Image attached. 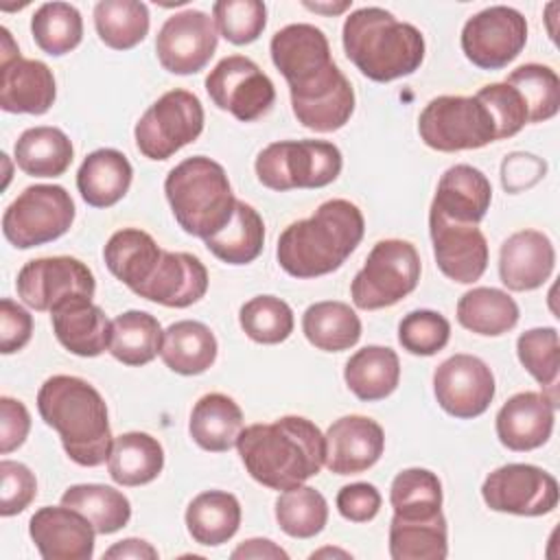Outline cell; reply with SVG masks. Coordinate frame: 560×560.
Segmentation results:
<instances>
[{
	"instance_id": "cell-1",
	"label": "cell",
	"mask_w": 560,
	"mask_h": 560,
	"mask_svg": "<svg viewBox=\"0 0 560 560\" xmlns=\"http://www.w3.org/2000/svg\"><path fill=\"white\" fill-rule=\"evenodd\" d=\"M236 448L249 477L271 490L302 486L322 470L326 457L324 433L302 416L249 424L241 431Z\"/></svg>"
},
{
	"instance_id": "cell-2",
	"label": "cell",
	"mask_w": 560,
	"mask_h": 560,
	"mask_svg": "<svg viewBox=\"0 0 560 560\" xmlns=\"http://www.w3.org/2000/svg\"><path fill=\"white\" fill-rule=\"evenodd\" d=\"M365 221L348 199L324 201L308 219L293 221L278 238L276 258L293 278H317L337 271L357 249Z\"/></svg>"
},
{
	"instance_id": "cell-3",
	"label": "cell",
	"mask_w": 560,
	"mask_h": 560,
	"mask_svg": "<svg viewBox=\"0 0 560 560\" xmlns=\"http://www.w3.org/2000/svg\"><path fill=\"white\" fill-rule=\"evenodd\" d=\"M37 411L52 427L66 455L85 468L107 462L114 444L107 405L98 389L70 374H55L37 392Z\"/></svg>"
},
{
	"instance_id": "cell-4",
	"label": "cell",
	"mask_w": 560,
	"mask_h": 560,
	"mask_svg": "<svg viewBox=\"0 0 560 560\" xmlns=\"http://www.w3.org/2000/svg\"><path fill=\"white\" fill-rule=\"evenodd\" d=\"M346 57L372 81L387 83L413 74L424 59V37L381 7H361L343 22Z\"/></svg>"
},
{
	"instance_id": "cell-5",
	"label": "cell",
	"mask_w": 560,
	"mask_h": 560,
	"mask_svg": "<svg viewBox=\"0 0 560 560\" xmlns=\"http://www.w3.org/2000/svg\"><path fill=\"white\" fill-rule=\"evenodd\" d=\"M164 192L179 228L203 241L230 223L236 206L225 168L206 155H192L173 166L164 179Z\"/></svg>"
},
{
	"instance_id": "cell-6",
	"label": "cell",
	"mask_w": 560,
	"mask_h": 560,
	"mask_svg": "<svg viewBox=\"0 0 560 560\" xmlns=\"http://www.w3.org/2000/svg\"><path fill=\"white\" fill-rule=\"evenodd\" d=\"M271 61L289 83L291 101L306 98L328 90L343 79V72L330 57V44L322 28L298 22L271 37Z\"/></svg>"
},
{
	"instance_id": "cell-7",
	"label": "cell",
	"mask_w": 560,
	"mask_h": 560,
	"mask_svg": "<svg viewBox=\"0 0 560 560\" xmlns=\"http://www.w3.org/2000/svg\"><path fill=\"white\" fill-rule=\"evenodd\" d=\"M258 182L271 190L322 188L332 184L343 166L337 144L328 140H280L256 158Z\"/></svg>"
},
{
	"instance_id": "cell-8",
	"label": "cell",
	"mask_w": 560,
	"mask_h": 560,
	"mask_svg": "<svg viewBox=\"0 0 560 560\" xmlns=\"http://www.w3.org/2000/svg\"><path fill=\"white\" fill-rule=\"evenodd\" d=\"M420 269L418 249L409 241H378L350 284L354 306L361 311H378L398 304L418 287Z\"/></svg>"
},
{
	"instance_id": "cell-9",
	"label": "cell",
	"mask_w": 560,
	"mask_h": 560,
	"mask_svg": "<svg viewBox=\"0 0 560 560\" xmlns=\"http://www.w3.org/2000/svg\"><path fill=\"white\" fill-rule=\"evenodd\" d=\"M74 221V201L59 184L24 188L2 214V234L18 249H31L63 236Z\"/></svg>"
},
{
	"instance_id": "cell-10",
	"label": "cell",
	"mask_w": 560,
	"mask_h": 560,
	"mask_svg": "<svg viewBox=\"0 0 560 560\" xmlns=\"http://www.w3.org/2000/svg\"><path fill=\"white\" fill-rule=\"evenodd\" d=\"M418 131L427 147L442 153L481 149L497 140L494 120L477 96L431 98L420 112Z\"/></svg>"
},
{
	"instance_id": "cell-11",
	"label": "cell",
	"mask_w": 560,
	"mask_h": 560,
	"mask_svg": "<svg viewBox=\"0 0 560 560\" xmlns=\"http://www.w3.org/2000/svg\"><path fill=\"white\" fill-rule=\"evenodd\" d=\"M203 131L201 101L188 90L164 92L136 122L138 151L149 160H168Z\"/></svg>"
},
{
	"instance_id": "cell-12",
	"label": "cell",
	"mask_w": 560,
	"mask_h": 560,
	"mask_svg": "<svg viewBox=\"0 0 560 560\" xmlns=\"http://www.w3.org/2000/svg\"><path fill=\"white\" fill-rule=\"evenodd\" d=\"M527 42V22L521 11L494 4L466 20L462 50L481 70H501L514 61Z\"/></svg>"
},
{
	"instance_id": "cell-13",
	"label": "cell",
	"mask_w": 560,
	"mask_h": 560,
	"mask_svg": "<svg viewBox=\"0 0 560 560\" xmlns=\"http://www.w3.org/2000/svg\"><path fill=\"white\" fill-rule=\"evenodd\" d=\"M206 92L219 109L243 122L258 120L276 101L271 79L243 55L223 57L206 77Z\"/></svg>"
},
{
	"instance_id": "cell-14",
	"label": "cell",
	"mask_w": 560,
	"mask_h": 560,
	"mask_svg": "<svg viewBox=\"0 0 560 560\" xmlns=\"http://www.w3.org/2000/svg\"><path fill=\"white\" fill-rule=\"evenodd\" d=\"M486 505L516 516H542L558 505V481L534 464H505L494 468L481 486Z\"/></svg>"
},
{
	"instance_id": "cell-15",
	"label": "cell",
	"mask_w": 560,
	"mask_h": 560,
	"mask_svg": "<svg viewBox=\"0 0 560 560\" xmlns=\"http://www.w3.org/2000/svg\"><path fill=\"white\" fill-rule=\"evenodd\" d=\"M20 300L33 311H50L68 295L94 298L96 280L92 269L72 256H46L28 260L15 280Z\"/></svg>"
},
{
	"instance_id": "cell-16",
	"label": "cell",
	"mask_w": 560,
	"mask_h": 560,
	"mask_svg": "<svg viewBox=\"0 0 560 560\" xmlns=\"http://www.w3.org/2000/svg\"><path fill=\"white\" fill-rule=\"evenodd\" d=\"M217 42L219 31L214 20L199 9H186L166 18L155 37V52L164 70L195 74L208 66Z\"/></svg>"
},
{
	"instance_id": "cell-17",
	"label": "cell",
	"mask_w": 560,
	"mask_h": 560,
	"mask_svg": "<svg viewBox=\"0 0 560 560\" xmlns=\"http://www.w3.org/2000/svg\"><path fill=\"white\" fill-rule=\"evenodd\" d=\"M438 405L462 420L481 416L494 398V374L475 354H453L433 372Z\"/></svg>"
},
{
	"instance_id": "cell-18",
	"label": "cell",
	"mask_w": 560,
	"mask_h": 560,
	"mask_svg": "<svg viewBox=\"0 0 560 560\" xmlns=\"http://www.w3.org/2000/svg\"><path fill=\"white\" fill-rule=\"evenodd\" d=\"M429 232L433 241V256L440 271L459 282H477L488 267V241L477 225L457 223L429 210Z\"/></svg>"
},
{
	"instance_id": "cell-19",
	"label": "cell",
	"mask_w": 560,
	"mask_h": 560,
	"mask_svg": "<svg viewBox=\"0 0 560 560\" xmlns=\"http://www.w3.org/2000/svg\"><path fill=\"white\" fill-rule=\"evenodd\" d=\"M28 534L44 560H90L94 525L68 505L39 508L28 521Z\"/></svg>"
},
{
	"instance_id": "cell-20",
	"label": "cell",
	"mask_w": 560,
	"mask_h": 560,
	"mask_svg": "<svg viewBox=\"0 0 560 560\" xmlns=\"http://www.w3.org/2000/svg\"><path fill=\"white\" fill-rule=\"evenodd\" d=\"M324 466L335 475H357L372 468L385 448L383 427L368 416H343L324 433Z\"/></svg>"
},
{
	"instance_id": "cell-21",
	"label": "cell",
	"mask_w": 560,
	"mask_h": 560,
	"mask_svg": "<svg viewBox=\"0 0 560 560\" xmlns=\"http://www.w3.org/2000/svg\"><path fill=\"white\" fill-rule=\"evenodd\" d=\"M57 341L77 357H98L109 350L112 322L88 295H68L50 308Z\"/></svg>"
},
{
	"instance_id": "cell-22",
	"label": "cell",
	"mask_w": 560,
	"mask_h": 560,
	"mask_svg": "<svg viewBox=\"0 0 560 560\" xmlns=\"http://www.w3.org/2000/svg\"><path fill=\"white\" fill-rule=\"evenodd\" d=\"M208 291V271L203 262L188 252H162L149 280L136 295L168 306L186 308L199 302Z\"/></svg>"
},
{
	"instance_id": "cell-23",
	"label": "cell",
	"mask_w": 560,
	"mask_h": 560,
	"mask_svg": "<svg viewBox=\"0 0 560 560\" xmlns=\"http://www.w3.org/2000/svg\"><path fill=\"white\" fill-rule=\"evenodd\" d=\"M556 267V249L540 230L510 234L499 249V278L510 291H534L542 287Z\"/></svg>"
},
{
	"instance_id": "cell-24",
	"label": "cell",
	"mask_w": 560,
	"mask_h": 560,
	"mask_svg": "<svg viewBox=\"0 0 560 560\" xmlns=\"http://www.w3.org/2000/svg\"><path fill=\"white\" fill-rule=\"evenodd\" d=\"M556 407L542 392H518L497 413V438L510 451H534L553 431Z\"/></svg>"
},
{
	"instance_id": "cell-25",
	"label": "cell",
	"mask_w": 560,
	"mask_h": 560,
	"mask_svg": "<svg viewBox=\"0 0 560 560\" xmlns=\"http://www.w3.org/2000/svg\"><path fill=\"white\" fill-rule=\"evenodd\" d=\"M57 96L52 70L22 55L0 63V107L11 114H46Z\"/></svg>"
},
{
	"instance_id": "cell-26",
	"label": "cell",
	"mask_w": 560,
	"mask_h": 560,
	"mask_svg": "<svg viewBox=\"0 0 560 560\" xmlns=\"http://www.w3.org/2000/svg\"><path fill=\"white\" fill-rule=\"evenodd\" d=\"M490 179L470 164H455L442 173L431 208L451 221L477 225L490 210Z\"/></svg>"
},
{
	"instance_id": "cell-27",
	"label": "cell",
	"mask_w": 560,
	"mask_h": 560,
	"mask_svg": "<svg viewBox=\"0 0 560 560\" xmlns=\"http://www.w3.org/2000/svg\"><path fill=\"white\" fill-rule=\"evenodd\" d=\"M133 168L125 153L116 149H96L79 166L77 188L92 208L118 203L131 186Z\"/></svg>"
},
{
	"instance_id": "cell-28",
	"label": "cell",
	"mask_w": 560,
	"mask_h": 560,
	"mask_svg": "<svg viewBox=\"0 0 560 560\" xmlns=\"http://www.w3.org/2000/svg\"><path fill=\"white\" fill-rule=\"evenodd\" d=\"M162 252L164 249L153 241L149 232L138 228H122L114 232L105 243L103 258L109 273L136 293L153 273Z\"/></svg>"
},
{
	"instance_id": "cell-29",
	"label": "cell",
	"mask_w": 560,
	"mask_h": 560,
	"mask_svg": "<svg viewBox=\"0 0 560 560\" xmlns=\"http://www.w3.org/2000/svg\"><path fill=\"white\" fill-rule=\"evenodd\" d=\"M190 438L197 446L210 453H223L236 446V440L243 431V411L234 398L212 392L201 396L188 420Z\"/></svg>"
},
{
	"instance_id": "cell-30",
	"label": "cell",
	"mask_w": 560,
	"mask_h": 560,
	"mask_svg": "<svg viewBox=\"0 0 560 560\" xmlns=\"http://www.w3.org/2000/svg\"><path fill=\"white\" fill-rule=\"evenodd\" d=\"M214 332L195 319L171 324L162 335L160 357L168 370L182 376L203 374L217 359Z\"/></svg>"
},
{
	"instance_id": "cell-31",
	"label": "cell",
	"mask_w": 560,
	"mask_h": 560,
	"mask_svg": "<svg viewBox=\"0 0 560 560\" xmlns=\"http://www.w3.org/2000/svg\"><path fill=\"white\" fill-rule=\"evenodd\" d=\"M164 468V448L158 438L144 431H127L114 438L107 457L109 477L118 486H144L153 481Z\"/></svg>"
},
{
	"instance_id": "cell-32",
	"label": "cell",
	"mask_w": 560,
	"mask_h": 560,
	"mask_svg": "<svg viewBox=\"0 0 560 560\" xmlns=\"http://www.w3.org/2000/svg\"><path fill=\"white\" fill-rule=\"evenodd\" d=\"M343 378L359 400H383L398 387L400 359L387 346H365L346 361Z\"/></svg>"
},
{
	"instance_id": "cell-33",
	"label": "cell",
	"mask_w": 560,
	"mask_h": 560,
	"mask_svg": "<svg viewBox=\"0 0 560 560\" xmlns=\"http://www.w3.org/2000/svg\"><path fill=\"white\" fill-rule=\"evenodd\" d=\"M241 525V503L232 492L206 490L186 508V529L195 542L219 547L228 542Z\"/></svg>"
},
{
	"instance_id": "cell-34",
	"label": "cell",
	"mask_w": 560,
	"mask_h": 560,
	"mask_svg": "<svg viewBox=\"0 0 560 560\" xmlns=\"http://www.w3.org/2000/svg\"><path fill=\"white\" fill-rule=\"evenodd\" d=\"M15 164L31 177H59L74 158L70 138L57 127H31L22 131L13 147Z\"/></svg>"
},
{
	"instance_id": "cell-35",
	"label": "cell",
	"mask_w": 560,
	"mask_h": 560,
	"mask_svg": "<svg viewBox=\"0 0 560 560\" xmlns=\"http://www.w3.org/2000/svg\"><path fill=\"white\" fill-rule=\"evenodd\" d=\"M457 322L483 337H499L518 324V304L494 287H475L457 302Z\"/></svg>"
},
{
	"instance_id": "cell-36",
	"label": "cell",
	"mask_w": 560,
	"mask_h": 560,
	"mask_svg": "<svg viewBox=\"0 0 560 560\" xmlns=\"http://www.w3.org/2000/svg\"><path fill=\"white\" fill-rule=\"evenodd\" d=\"M302 332L317 350L341 352L361 339V319L346 302L324 300L304 311Z\"/></svg>"
},
{
	"instance_id": "cell-37",
	"label": "cell",
	"mask_w": 560,
	"mask_h": 560,
	"mask_svg": "<svg viewBox=\"0 0 560 560\" xmlns=\"http://www.w3.org/2000/svg\"><path fill=\"white\" fill-rule=\"evenodd\" d=\"M389 556L394 560H444L448 556V532L444 514L431 518H400L389 523Z\"/></svg>"
},
{
	"instance_id": "cell-38",
	"label": "cell",
	"mask_w": 560,
	"mask_h": 560,
	"mask_svg": "<svg viewBox=\"0 0 560 560\" xmlns=\"http://www.w3.org/2000/svg\"><path fill=\"white\" fill-rule=\"evenodd\" d=\"M162 326L147 311H125L112 319L109 352L116 361L138 368L151 363L162 350Z\"/></svg>"
},
{
	"instance_id": "cell-39",
	"label": "cell",
	"mask_w": 560,
	"mask_h": 560,
	"mask_svg": "<svg viewBox=\"0 0 560 560\" xmlns=\"http://www.w3.org/2000/svg\"><path fill=\"white\" fill-rule=\"evenodd\" d=\"M203 243L219 260L228 265H247L260 256L265 245L262 217L249 203L236 199L230 223Z\"/></svg>"
},
{
	"instance_id": "cell-40",
	"label": "cell",
	"mask_w": 560,
	"mask_h": 560,
	"mask_svg": "<svg viewBox=\"0 0 560 560\" xmlns=\"http://www.w3.org/2000/svg\"><path fill=\"white\" fill-rule=\"evenodd\" d=\"M61 503L81 512L96 534H114L131 518L129 499L105 483H77L61 494Z\"/></svg>"
},
{
	"instance_id": "cell-41",
	"label": "cell",
	"mask_w": 560,
	"mask_h": 560,
	"mask_svg": "<svg viewBox=\"0 0 560 560\" xmlns=\"http://www.w3.org/2000/svg\"><path fill=\"white\" fill-rule=\"evenodd\" d=\"M94 26L105 46L129 50L149 33V7L138 0H101L94 7Z\"/></svg>"
},
{
	"instance_id": "cell-42",
	"label": "cell",
	"mask_w": 560,
	"mask_h": 560,
	"mask_svg": "<svg viewBox=\"0 0 560 560\" xmlns=\"http://www.w3.org/2000/svg\"><path fill=\"white\" fill-rule=\"evenodd\" d=\"M35 44L52 57L74 50L83 39V18L70 2H46L31 18Z\"/></svg>"
},
{
	"instance_id": "cell-43",
	"label": "cell",
	"mask_w": 560,
	"mask_h": 560,
	"mask_svg": "<svg viewBox=\"0 0 560 560\" xmlns=\"http://www.w3.org/2000/svg\"><path fill=\"white\" fill-rule=\"evenodd\" d=\"M389 503L400 518H431L442 512V483L427 468H407L394 477Z\"/></svg>"
},
{
	"instance_id": "cell-44",
	"label": "cell",
	"mask_w": 560,
	"mask_h": 560,
	"mask_svg": "<svg viewBox=\"0 0 560 560\" xmlns=\"http://www.w3.org/2000/svg\"><path fill=\"white\" fill-rule=\"evenodd\" d=\"M276 521L287 536L313 538L326 527L328 503L319 490L302 483L276 499Z\"/></svg>"
},
{
	"instance_id": "cell-45",
	"label": "cell",
	"mask_w": 560,
	"mask_h": 560,
	"mask_svg": "<svg viewBox=\"0 0 560 560\" xmlns=\"http://www.w3.org/2000/svg\"><path fill=\"white\" fill-rule=\"evenodd\" d=\"M516 354L523 368L542 385V394L558 407V372H560V343L553 326L525 330L516 339Z\"/></svg>"
},
{
	"instance_id": "cell-46",
	"label": "cell",
	"mask_w": 560,
	"mask_h": 560,
	"mask_svg": "<svg viewBox=\"0 0 560 560\" xmlns=\"http://www.w3.org/2000/svg\"><path fill=\"white\" fill-rule=\"evenodd\" d=\"M523 96L529 122H545L560 109V79L553 68L542 63H523L505 79Z\"/></svg>"
},
{
	"instance_id": "cell-47",
	"label": "cell",
	"mask_w": 560,
	"mask_h": 560,
	"mask_svg": "<svg viewBox=\"0 0 560 560\" xmlns=\"http://www.w3.org/2000/svg\"><path fill=\"white\" fill-rule=\"evenodd\" d=\"M238 324L243 332L265 346L282 343L293 332V311L276 295H256L247 300L238 311Z\"/></svg>"
},
{
	"instance_id": "cell-48",
	"label": "cell",
	"mask_w": 560,
	"mask_h": 560,
	"mask_svg": "<svg viewBox=\"0 0 560 560\" xmlns=\"http://www.w3.org/2000/svg\"><path fill=\"white\" fill-rule=\"evenodd\" d=\"M217 31L236 46L256 42L267 26V7L260 0H219L212 4Z\"/></svg>"
},
{
	"instance_id": "cell-49",
	"label": "cell",
	"mask_w": 560,
	"mask_h": 560,
	"mask_svg": "<svg viewBox=\"0 0 560 560\" xmlns=\"http://www.w3.org/2000/svg\"><path fill=\"white\" fill-rule=\"evenodd\" d=\"M451 339V324L438 311L420 308L407 313L398 324L400 346L416 357H431L446 348Z\"/></svg>"
},
{
	"instance_id": "cell-50",
	"label": "cell",
	"mask_w": 560,
	"mask_h": 560,
	"mask_svg": "<svg viewBox=\"0 0 560 560\" xmlns=\"http://www.w3.org/2000/svg\"><path fill=\"white\" fill-rule=\"evenodd\" d=\"M475 96L488 107L497 127V140L512 138L529 125V112L523 96L505 81L483 85Z\"/></svg>"
},
{
	"instance_id": "cell-51",
	"label": "cell",
	"mask_w": 560,
	"mask_h": 560,
	"mask_svg": "<svg viewBox=\"0 0 560 560\" xmlns=\"http://www.w3.org/2000/svg\"><path fill=\"white\" fill-rule=\"evenodd\" d=\"M0 514L13 516L24 512L37 494V479L33 470L13 459L0 462Z\"/></svg>"
},
{
	"instance_id": "cell-52",
	"label": "cell",
	"mask_w": 560,
	"mask_h": 560,
	"mask_svg": "<svg viewBox=\"0 0 560 560\" xmlns=\"http://www.w3.org/2000/svg\"><path fill=\"white\" fill-rule=\"evenodd\" d=\"M33 335L31 313L11 298L0 300V352L13 354L22 350Z\"/></svg>"
},
{
	"instance_id": "cell-53",
	"label": "cell",
	"mask_w": 560,
	"mask_h": 560,
	"mask_svg": "<svg viewBox=\"0 0 560 560\" xmlns=\"http://www.w3.org/2000/svg\"><path fill=\"white\" fill-rule=\"evenodd\" d=\"M381 492L368 481L348 483L337 492V510L346 521L368 523L381 510Z\"/></svg>"
},
{
	"instance_id": "cell-54",
	"label": "cell",
	"mask_w": 560,
	"mask_h": 560,
	"mask_svg": "<svg viewBox=\"0 0 560 560\" xmlns=\"http://www.w3.org/2000/svg\"><path fill=\"white\" fill-rule=\"evenodd\" d=\"M31 431V413L22 400L2 396L0 398V453L9 455L20 448Z\"/></svg>"
},
{
	"instance_id": "cell-55",
	"label": "cell",
	"mask_w": 560,
	"mask_h": 560,
	"mask_svg": "<svg viewBox=\"0 0 560 560\" xmlns=\"http://www.w3.org/2000/svg\"><path fill=\"white\" fill-rule=\"evenodd\" d=\"M547 164L532 153H512L501 164V179L508 192H518L545 177Z\"/></svg>"
},
{
	"instance_id": "cell-56",
	"label": "cell",
	"mask_w": 560,
	"mask_h": 560,
	"mask_svg": "<svg viewBox=\"0 0 560 560\" xmlns=\"http://www.w3.org/2000/svg\"><path fill=\"white\" fill-rule=\"evenodd\" d=\"M103 558L107 560H155L158 549L142 538H125L112 545Z\"/></svg>"
},
{
	"instance_id": "cell-57",
	"label": "cell",
	"mask_w": 560,
	"mask_h": 560,
	"mask_svg": "<svg viewBox=\"0 0 560 560\" xmlns=\"http://www.w3.org/2000/svg\"><path fill=\"white\" fill-rule=\"evenodd\" d=\"M234 560H245V558H262V560H287L289 553L278 547L273 540L269 538H249L243 540L234 551H232Z\"/></svg>"
},
{
	"instance_id": "cell-58",
	"label": "cell",
	"mask_w": 560,
	"mask_h": 560,
	"mask_svg": "<svg viewBox=\"0 0 560 560\" xmlns=\"http://www.w3.org/2000/svg\"><path fill=\"white\" fill-rule=\"evenodd\" d=\"M350 4L352 2H337V4H330V2H304V7L306 9H311V11H315V13H324V15H337V13H341V11H346V9H350Z\"/></svg>"
},
{
	"instance_id": "cell-59",
	"label": "cell",
	"mask_w": 560,
	"mask_h": 560,
	"mask_svg": "<svg viewBox=\"0 0 560 560\" xmlns=\"http://www.w3.org/2000/svg\"><path fill=\"white\" fill-rule=\"evenodd\" d=\"M324 556H339V558H352L348 551H341V549H330V547H324V549H319V551H313L311 553V558L315 560V558H324Z\"/></svg>"
}]
</instances>
